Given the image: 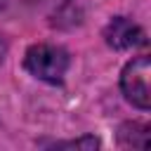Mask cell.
Here are the masks:
<instances>
[{
    "label": "cell",
    "instance_id": "6da1fadb",
    "mask_svg": "<svg viewBox=\"0 0 151 151\" xmlns=\"http://www.w3.org/2000/svg\"><path fill=\"white\" fill-rule=\"evenodd\" d=\"M26 68L47 83H59L68 68V54L57 45H33L26 52Z\"/></svg>",
    "mask_w": 151,
    "mask_h": 151
},
{
    "label": "cell",
    "instance_id": "7a4b0ae2",
    "mask_svg": "<svg viewBox=\"0 0 151 151\" xmlns=\"http://www.w3.org/2000/svg\"><path fill=\"white\" fill-rule=\"evenodd\" d=\"M151 61L149 57H137L132 59L120 76V85L125 97L139 106V109H149L151 106Z\"/></svg>",
    "mask_w": 151,
    "mask_h": 151
},
{
    "label": "cell",
    "instance_id": "3957f363",
    "mask_svg": "<svg viewBox=\"0 0 151 151\" xmlns=\"http://www.w3.org/2000/svg\"><path fill=\"white\" fill-rule=\"evenodd\" d=\"M104 38H106V42H109L111 47H116V50H132V47H139V45L146 42L144 31H142L137 24H132V21H127V19H123V17H116V19L106 26Z\"/></svg>",
    "mask_w": 151,
    "mask_h": 151
},
{
    "label": "cell",
    "instance_id": "277c9868",
    "mask_svg": "<svg viewBox=\"0 0 151 151\" xmlns=\"http://www.w3.org/2000/svg\"><path fill=\"white\" fill-rule=\"evenodd\" d=\"M118 139L123 146H132V149H146L149 146V127L132 123V125H123L118 132Z\"/></svg>",
    "mask_w": 151,
    "mask_h": 151
},
{
    "label": "cell",
    "instance_id": "5b68a950",
    "mask_svg": "<svg viewBox=\"0 0 151 151\" xmlns=\"http://www.w3.org/2000/svg\"><path fill=\"white\" fill-rule=\"evenodd\" d=\"M2 57H5V42H2V38H0V61H2Z\"/></svg>",
    "mask_w": 151,
    "mask_h": 151
},
{
    "label": "cell",
    "instance_id": "8992f818",
    "mask_svg": "<svg viewBox=\"0 0 151 151\" xmlns=\"http://www.w3.org/2000/svg\"><path fill=\"white\" fill-rule=\"evenodd\" d=\"M7 2H9V0H0V7H5V5H7Z\"/></svg>",
    "mask_w": 151,
    "mask_h": 151
}]
</instances>
